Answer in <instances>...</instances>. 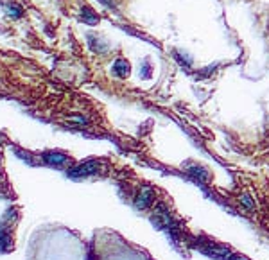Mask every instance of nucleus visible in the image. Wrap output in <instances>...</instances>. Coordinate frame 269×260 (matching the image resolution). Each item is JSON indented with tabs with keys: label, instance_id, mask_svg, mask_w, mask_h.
I'll return each mask as SVG.
<instances>
[{
	"label": "nucleus",
	"instance_id": "f257e3e1",
	"mask_svg": "<svg viewBox=\"0 0 269 260\" xmlns=\"http://www.w3.org/2000/svg\"><path fill=\"white\" fill-rule=\"evenodd\" d=\"M99 167H100V164L97 160H88V162H85V164H79V165H76L74 169H70L69 171V176L70 178H88V176H93V174L99 171Z\"/></svg>",
	"mask_w": 269,
	"mask_h": 260
},
{
	"label": "nucleus",
	"instance_id": "f03ea898",
	"mask_svg": "<svg viewBox=\"0 0 269 260\" xmlns=\"http://www.w3.org/2000/svg\"><path fill=\"white\" fill-rule=\"evenodd\" d=\"M153 199H155V190L151 187H142L138 190L137 197H135V206L137 208H147L153 203Z\"/></svg>",
	"mask_w": 269,
	"mask_h": 260
},
{
	"label": "nucleus",
	"instance_id": "7ed1b4c3",
	"mask_svg": "<svg viewBox=\"0 0 269 260\" xmlns=\"http://www.w3.org/2000/svg\"><path fill=\"white\" fill-rule=\"evenodd\" d=\"M43 160L47 162L49 165H65L69 162V156L67 155H61V153H45L43 155Z\"/></svg>",
	"mask_w": 269,
	"mask_h": 260
},
{
	"label": "nucleus",
	"instance_id": "20e7f679",
	"mask_svg": "<svg viewBox=\"0 0 269 260\" xmlns=\"http://www.w3.org/2000/svg\"><path fill=\"white\" fill-rule=\"evenodd\" d=\"M111 70H113L115 76H119V78H128L129 76V63L126 60H117L113 63V67H111Z\"/></svg>",
	"mask_w": 269,
	"mask_h": 260
},
{
	"label": "nucleus",
	"instance_id": "39448f33",
	"mask_svg": "<svg viewBox=\"0 0 269 260\" xmlns=\"http://www.w3.org/2000/svg\"><path fill=\"white\" fill-rule=\"evenodd\" d=\"M4 11L7 16H11V18H20V16H22V9L16 7L14 4H4Z\"/></svg>",
	"mask_w": 269,
	"mask_h": 260
},
{
	"label": "nucleus",
	"instance_id": "423d86ee",
	"mask_svg": "<svg viewBox=\"0 0 269 260\" xmlns=\"http://www.w3.org/2000/svg\"><path fill=\"white\" fill-rule=\"evenodd\" d=\"M239 201H241V205L244 206V208H248V210H253V208H255V201H253V197H251L250 194H246V192L239 197Z\"/></svg>",
	"mask_w": 269,
	"mask_h": 260
},
{
	"label": "nucleus",
	"instance_id": "0eeeda50",
	"mask_svg": "<svg viewBox=\"0 0 269 260\" xmlns=\"http://www.w3.org/2000/svg\"><path fill=\"white\" fill-rule=\"evenodd\" d=\"M190 174H192V176H196V178H199V179H206V178H208V173H206V171H203L201 167H192Z\"/></svg>",
	"mask_w": 269,
	"mask_h": 260
},
{
	"label": "nucleus",
	"instance_id": "6e6552de",
	"mask_svg": "<svg viewBox=\"0 0 269 260\" xmlns=\"http://www.w3.org/2000/svg\"><path fill=\"white\" fill-rule=\"evenodd\" d=\"M70 122L74 124H79V126H85V124H88V119L87 117H81V115H72V117H69Z\"/></svg>",
	"mask_w": 269,
	"mask_h": 260
}]
</instances>
